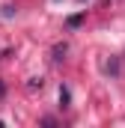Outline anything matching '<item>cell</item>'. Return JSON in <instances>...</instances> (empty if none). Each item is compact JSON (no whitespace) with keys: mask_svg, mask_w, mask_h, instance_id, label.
Returning a JSON list of instances; mask_svg holds the SVG:
<instances>
[]
</instances>
